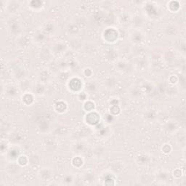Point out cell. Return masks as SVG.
<instances>
[{
    "instance_id": "29",
    "label": "cell",
    "mask_w": 186,
    "mask_h": 186,
    "mask_svg": "<svg viewBox=\"0 0 186 186\" xmlns=\"http://www.w3.org/2000/svg\"><path fill=\"white\" fill-rule=\"evenodd\" d=\"M71 164H72V165L76 168L81 167L84 164L83 158H81V156H74L72 159Z\"/></svg>"
},
{
    "instance_id": "24",
    "label": "cell",
    "mask_w": 186,
    "mask_h": 186,
    "mask_svg": "<svg viewBox=\"0 0 186 186\" xmlns=\"http://www.w3.org/2000/svg\"><path fill=\"white\" fill-rule=\"evenodd\" d=\"M83 109L86 113L92 112L95 110V103L92 102V101L86 100L84 103Z\"/></svg>"
},
{
    "instance_id": "35",
    "label": "cell",
    "mask_w": 186,
    "mask_h": 186,
    "mask_svg": "<svg viewBox=\"0 0 186 186\" xmlns=\"http://www.w3.org/2000/svg\"><path fill=\"white\" fill-rule=\"evenodd\" d=\"M75 181V177L72 174H68L65 175L63 178V182L66 185H72L73 182Z\"/></svg>"
},
{
    "instance_id": "10",
    "label": "cell",
    "mask_w": 186,
    "mask_h": 186,
    "mask_svg": "<svg viewBox=\"0 0 186 186\" xmlns=\"http://www.w3.org/2000/svg\"><path fill=\"white\" fill-rule=\"evenodd\" d=\"M130 40L135 44H140L143 41V34L140 30L136 29L130 34Z\"/></svg>"
},
{
    "instance_id": "11",
    "label": "cell",
    "mask_w": 186,
    "mask_h": 186,
    "mask_svg": "<svg viewBox=\"0 0 186 186\" xmlns=\"http://www.w3.org/2000/svg\"><path fill=\"white\" fill-rule=\"evenodd\" d=\"M21 101L26 105H31L34 102V94L32 92H25L23 93Z\"/></svg>"
},
{
    "instance_id": "44",
    "label": "cell",
    "mask_w": 186,
    "mask_h": 186,
    "mask_svg": "<svg viewBox=\"0 0 186 186\" xmlns=\"http://www.w3.org/2000/svg\"><path fill=\"white\" fill-rule=\"evenodd\" d=\"M116 66H117V68L119 69V71H126L125 69L127 67V63H125L124 61H119L117 63V65H116Z\"/></svg>"
},
{
    "instance_id": "38",
    "label": "cell",
    "mask_w": 186,
    "mask_h": 186,
    "mask_svg": "<svg viewBox=\"0 0 186 186\" xmlns=\"http://www.w3.org/2000/svg\"><path fill=\"white\" fill-rule=\"evenodd\" d=\"M110 114L114 116H118L121 112V109L119 105H112L110 107Z\"/></svg>"
},
{
    "instance_id": "8",
    "label": "cell",
    "mask_w": 186,
    "mask_h": 186,
    "mask_svg": "<svg viewBox=\"0 0 186 186\" xmlns=\"http://www.w3.org/2000/svg\"><path fill=\"white\" fill-rule=\"evenodd\" d=\"M95 179V174L92 170H86L83 172L81 176V180L84 184H91Z\"/></svg>"
},
{
    "instance_id": "33",
    "label": "cell",
    "mask_w": 186,
    "mask_h": 186,
    "mask_svg": "<svg viewBox=\"0 0 186 186\" xmlns=\"http://www.w3.org/2000/svg\"><path fill=\"white\" fill-rule=\"evenodd\" d=\"M168 9L170 10L172 12H176L179 10V2H174V1H172V2H170L168 3Z\"/></svg>"
},
{
    "instance_id": "37",
    "label": "cell",
    "mask_w": 186,
    "mask_h": 186,
    "mask_svg": "<svg viewBox=\"0 0 186 186\" xmlns=\"http://www.w3.org/2000/svg\"><path fill=\"white\" fill-rule=\"evenodd\" d=\"M110 174H108V175H105L104 177H103L104 185H115V180H114L113 176Z\"/></svg>"
},
{
    "instance_id": "17",
    "label": "cell",
    "mask_w": 186,
    "mask_h": 186,
    "mask_svg": "<svg viewBox=\"0 0 186 186\" xmlns=\"http://www.w3.org/2000/svg\"><path fill=\"white\" fill-rule=\"evenodd\" d=\"M149 161H150V158L148 155L145 154V153H141L136 157V162L140 166L147 165L149 164Z\"/></svg>"
},
{
    "instance_id": "36",
    "label": "cell",
    "mask_w": 186,
    "mask_h": 186,
    "mask_svg": "<svg viewBox=\"0 0 186 186\" xmlns=\"http://www.w3.org/2000/svg\"><path fill=\"white\" fill-rule=\"evenodd\" d=\"M45 146L47 147L48 150L53 151L55 150L54 148H57V144H56L54 139H47L46 143H45Z\"/></svg>"
},
{
    "instance_id": "13",
    "label": "cell",
    "mask_w": 186,
    "mask_h": 186,
    "mask_svg": "<svg viewBox=\"0 0 186 186\" xmlns=\"http://www.w3.org/2000/svg\"><path fill=\"white\" fill-rule=\"evenodd\" d=\"M30 44V40L27 36L26 35H20L18 36L16 40V44L18 47L21 48H24L26 47Z\"/></svg>"
},
{
    "instance_id": "31",
    "label": "cell",
    "mask_w": 186,
    "mask_h": 186,
    "mask_svg": "<svg viewBox=\"0 0 186 186\" xmlns=\"http://www.w3.org/2000/svg\"><path fill=\"white\" fill-rule=\"evenodd\" d=\"M105 58H106V59L111 60V61L115 60L116 59V58L118 57V55H117V53H116V51H115L113 49H109L108 50L105 51Z\"/></svg>"
},
{
    "instance_id": "9",
    "label": "cell",
    "mask_w": 186,
    "mask_h": 186,
    "mask_svg": "<svg viewBox=\"0 0 186 186\" xmlns=\"http://www.w3.org/2000/svg\"><path fill=\"white\" fill-rule=\"evenodd\" d=\"M20 149L18 148V147L15 146L12 148H10L9 151H7V156L8 159H10V161H17L18 157L20 156Z\"/></svg>"
},
{
    "instance_id": "40",
    "label": "cell",
    "mask_w": 186,
    "mask_h": 186,
    "mask_svg": "<svg viewBox=\"0 0 186 186\" xmlns=\"http://www.w3.org/2000/svg\"><path fill=\"white\" fill-rule=\"evenodd\" d=\"M94 154L95 155L96 157L100 158L105 154V148L103 146H98L95 148L94 150Z\"/></svg>"
},
{
    "instance_id": "47",
    "label": "cell",
    "mask_w": 186,
    "mask_h": 186,
    "mask_svg": "<svg viewBox=\"0 0 186 186\" xmlns=\"http://www.w3.org/2000/svg\"><path fill=\"white\" fill-rule=\"evenodd\" d=\"M83 73H84V77L89 78V77H92V75L93 74V71H92V69L90 68H86L84 69Z\"/></svg>"
},
{
    "instance_id": "49",
    "label": "cell",
    "mask_w": 186,
    "mask_h": 186,
    "mask_svg": "<svg viewBox=\"0 0 186 186\" xmlns=\"http://www.w3.org/2000/svg\"><path fill=\"white\" fill-rule=\"evenodd\" d=\"M11 139H12V141L14 143L17 144L18 142H20L18 140H21V135H19V133H16V135H12V137H11Z\"/></svg>"
},
{
    "instance_id": "46",
    "label": "cell",
    "mask_w": 186,
    "mask_h": 186,
    "mask_svg": "<svg viewBox=\"0 0 186 186\" xmlns=\"http://www.w3.org/2000/svg\"><path fill=\"white\" fill-rule=\"evenodd\" d=\"M74 150L77 151V152H81V151L84 150V148H85V146H84L83 142H77V144L74 145Z\"/></svg>"
},
{
    "instance_id": "41",
    "label": "cell",
    "mask_w": 186,
    "mask_h": 186,
    "mask_svg": "<svg viewBox=\"0 0 186 186\" xmlns=\"http://www.w3.org/2000/svg\"><path fill=\"white\" fill-rule=\"evenodd\" d=\"M143 24V21L140 16H136L133 19V25L137 28V29H139L140 27H141Z\"/></svg>"
},
{
    "instance_id": "5",
    "label": "cell",
    "mask_w": 186,
    "mask_h": 186,
    "mask_svg": "<svg viewBox=\"0 0 186 186\" xmlns=\"http://www.w3.org/2000/svg\"><path fill=\"white\" fill-rule=\"evenodd\" d=\"M8 23V28H9V31H10V33L12 35L15 36H19L21 35V27L20 23H19L18 21H15V20H11Z\"/></svg>"
},
{
    "instance_id": "48",
    "label": "cell",
    "mask_w": 186,
    "mask_h": 186,
    "mask_svg": "<svg viewBox=\"0 0 186 186\" xmlns=\"http://www.w3.org/2000/svg\"><path fill=\"white\" fill-rule=\"evenodd\" d=\"M182 174H183V173H182V171L179 169H177V170H174V172H173V176L177 179L180 178L182 177Z\"/></svg>"
},
{
    "instance_id": "1",
    "label": "cell",
    "mask_w": 186,
    "mask_h": 186,
    "mask_svg": "<svg viewBox=\"0 0 186 186\" xmlns=\"http://www.w3.org/2000/svg\"><path fill=\"white\" fill-rule=\"evenodd\" d=\"M68 87L73 92L79 93L81 92L83 88L82 80L78 77L70 78V79L68 81Z\"/></svg>"
},
{
    "instance_id": "50",
    "label": "cell",
    "mask_w": 186,
    "mask_h": 186,
    "mask_svg": "<svg viewBox=\"0 0 186 186\" xmlns=\"http://www.w3.org/2000/svg\"><path fill=\"white\" fill-rule=\"evenodd\" d=\"M169 81H170V82L172 84H175L177 83V81H178V78L176 77V75H172L170 77Z\"/></svg>"
},
{
    "instance_id": "6",
    "label": "cell",
    "mask_w": 186,
    "mask_h": 186,
    "mask_svg": "<svg viewBox=\"0 0 186 186\" xmlns=\"http://www.w3.org/2000/svg\"><path fill=\"white\" fill-rule=\"evenodd\" d=\"M21 7V4L20 2L12 1L8 2L7 5H6L5 10H7V12L10 14H16L18 12Z\"/></svg>"
},
{
    "instance_id": "15",
    "label": "cell",
    "mask_w": 186,
    "mask_h": 186,
    "mask_svg": "<svg viewBox=\"0 0 186 186\" xmlns=\"http://www.w3.org/2000/svg\"><path fill=\"white\" fill-rule=\"evenodd\" d=\"M143 119L145 121L148 122H153L156 119H157V113L153 109L146 110L143 113Z\"/></svg>"
},
{
    "instance_id": "18",
    "label": "cell",
    "mask_w": 186,
    "mask_h": 186,
    "mask_svg": "<svg viewBox=\"0 0 186 186\" xmlns=\"http://www.w3.org/2000/svg\"><path fill=\"white\" fill-rule=\"evenodd\" d=\"M5 93L6 95L9 97V98H16V96H18V87L15 86H7V89L5 90Z\"/></svg>"
},
{
    "instance_id": "12",
    "label": "cell",
    "mask_w": 186,
    "mask_h": 186,
    "mask_svg": "<svg viewBox=\"0 0 186 186\" xmlns=\"http://www.w3.org/2000/svg\"><path fill=\"white\" fill-rule=\"evenodd\" d=\"M18 88L23 92V93L28 92L31 88H32L31 82L30 80L26 79H23L19 81Z\"/></svg>"
},
{
    "instance_id": "32",
    "label": "cell",
    "mask_w": 186,
    "mask_h": 186,
    "mask_svg": "<svg viewBox=\"0 0 186 186\" xmlns=\"http://www.w3.org/2000/svg\"><path fill=\"white\" fill-rule=\"evenodd\" d=\"M49 78H50V73L48 71H42L40 73V76H39V79L41 83L44 84L45 82H47L49 81Z\"/></svg>"
},
{
    "instance_id": "34",
    "label": "cell",
    "mask_w": 186,
    "mask_h": 186,
    "mask_svg": "<svg viewBox=\"0 0 186 186\" xmlns=\"http://www.w3.org/2000/svg\"><path fill=\"white\" fill-rule=\"evenodd\" d=\"M17 162L21 166H27L28 164H29V156H26L25 155H21L20 156L18 157V159H17Z\"/></svg>"
},
{
    "instance_id": "19",
    "label": "cell",
    "mask_w": 186,
    "mask_h": 186,
    "mask_svg": "<svg viewBox=\"0 0 186 186\" xmlns=\"http://www.w3.org/2000/svg\"><path fill=\"white\" fill-rule=\"evenodd\" d=\"M177 128H178V126H177L176 122L168 120L167 122L165 123V129L168 133H175V132L177 131Z\"/></svg>"
},
{
    "instance_id": "21",
    "label": "cell",
    "mask_w": 186,
    "mask_h": 186,
    "mask_svg": "<svg viewBox=\"0 0 186 186\" xmlns=\"http://www.w3.org/2000/svg\"><path fill=\"white\" fill-rule=\"evenodd\" d=\"M66 49V45L63 44V43H56V44L53 47V53L56 55L62 53L63 52L65 51V49Z\"/></svg>"
},
{
    "instance_id": "45",
    "label": "cell",
    "mask_w": 186,
    "mask_h": 186,
    "mask_svg": "<svg viewBox=\"0 0 186 186\" xmlns=\"http://www.w3.org/2000/svg\"><path fill=\"white\" fill-rule=\"evenodd\" d=\"M78 99L80 101H86L87 100V93L86 92H80L78 93Z\"/></svg>"
},
{
    "instance_id": "2",
    "label": "cell",
    "mask_w": 186,
    "mask_h": 186,
    "mask_svg": "<svg viewBox=\"0 0 186 186\" xmlns=\"http://www.w3.org/2000/svg\"><path fill=\"white\" fill-rule=\"evenodd\" d=\"M84 122L90 126H97L100 122V114L97 113L95 111L87 113L84 117Z\"/></svg>"
},
{
    "instance_id": "14",
    "label": "cell",
    "mask_w": 186,
    "mask_h": 186,
    "mask_svg": "<svg viewBox=\"0 0 186 186\" xmlns=\"http://www.w3.org/2000/svg\"><path fill=\"white\" fill-rule=\"evenodd\" d=\"M69 47H71V49L73 51H78L80 49L82 48L83 47V44H82L81 40L80 39L78 38H73L72 40H71L69 42Z\"/></svg>"
},
{
    "instance_id": "16",
    "label": "cell",
    "mask_w": 186,
    "mask_h": 186,
    "mask_svg": "<svg viewBox=\"0 0 186 186\" xmlns=\"http://www.w3.org/2000/svg\"><path fill=\"white\" fill-rule=\"evenodd\" d=\"M55 110L58 114H63L68 110V105L63 100L58 101L55 104Z\"/></svg>"
},
{
    "instance_id": "30",
    "label": "cell",
    "mask_w": 186,
    "mask_h": 186,
    "mask_svg": "<svg viewBox=\"0 0 186 186\" xmlns=\"http://www.w3.org/2000/svg\"><path fill=\"white\" fill-rule=\"evenodd\" d=\"M85 90L90 94H95L98 91V86L95 82H89L86 84Z\"/></svg>"
},
{
    "instance_id": "20",
    "label": "cell",
    "mask_w": 186,
    "mask_h": 186,
    "mask_svg": "<svg viewBox=\"0 0 186 186\" xmlns=\"http://www.w3.org/2000/svg\"><path fill=\"white\" fill-rule=\"evenodd\" d=\"M33 91L34 94L37 95H42L43 94H44L46 88H45L44 84L40 82V83L36 84L35 86L33 87Z\"/></svg>"
},
{
    "instance_id": "25",
    "label": "cell",
    "mask_w": 186,
    "mask_h": 186,
    "mask_svg": "<svg viewBox=\"0 0 186 186\" xmlns=\"http://www.w3.org/2000/svg\"><path fill=\"white\" fill-rule=\"evenodd\" d=\"M170 172H168L167 171H165V170L160 171V172L158 173V174L156 175V179H159V181H161V182L168 181V179H170Z\"/></svg>"
},
{
    "instance_id": "3",
    "label": "cell",
    "mask_w": 186,
    "mask_h": 186,
    "mask_svg": "<svg viewBox=\"0 0 186 186\" xmlns=\"http://www.w3.org/2000/svg\"><path fill=\"white\" fill-rule=\"evenodd\" d=\"M103 36L105 42L109 43H114L118 40L119 33L114 28H109L103 32Z\"/></svg>"
},
{
    "instance_id": "27",
    "label": "cell",
    "mask_w": 186,
    "mask_h": 186,
    "mask_svg": "<svg viewBox=\"0 0 186 186\" xmlns=\"http://www.w3.org/2000/svg\"><path fill=\"white\" fill-rule=\"evenodd\" d=\"M29 164H31V166H36L40 164L41 159L40 156L36 153H32L29 156Z\"/></svg>"
},
{
    "instance_id": "26",
    "label": "cell",
    "mask_w": 186,
    "mask_h": 186,
    "mask_svg": "<svg viewBox=\"0 0 186 186\" xmlns=\"http://www.w3.org/2000/svg\"><path fill=\"white\" fill-rule=\"evenodd\" d=\"M104 84L108 89H111L112 90V89L115 88L116 84H117V81H116V79L113 77H109L105 80Z\"/></svg>"
},
{
    "instance_id": "4",
    "label": "cell",
    "mask_w": 186,
    "mask_h": 186,
    "mask_svg": "<svg viewBox=\"0 0 186 186\" xmlns=\"http://www.w3.org/2000/svg\"><path fill=\"white\" fill-rule=\"evenodd\" d=\"M21 166L18 164V162L10 161L5 166V171L11 176H16L21 172Z\"/></svg>"
},
{
    "instance_id": "22",
    "label": "cell",
    "mask_w": 186,
    "mask_h": 186,
    "mask_svg": "<svg viewBox=\"0 0 186 186\" xmlns=\"http://www.w3.org/2000/svg\"><path fill=\"white\" fill-rule=\"evenodd\" d=\"M111 170L114 174H117L121 173V172L123 170V166L121 162L116 161L113 162L111 165Z\"/></svg>"
},
{
    "instance_id": "28",
    "label": "cell",
    "mask_w": 186,
    "mask_h": 186,
    "mask_svg": "<svg viewBox=\"0 0 186 186\" xmlns=\"http://www.w3.org/2000/svg\"><path fill=\"white\" fill-rule=\"evenodd\" d=\"M154 180V178L148 174H143L140 176V181L142 183V185H150Z\"/></svg>"
},
{
    "instance_id": "23",
    "label": "cell",
    "mask_w": 186,
    "mask_h": 186,
    "mask_svg": "<svg viewBox=\"0 0 186 186\" xmlns=\"http://www.w3.org/2000/svg\"><path fill=\"white\" fill-rule=\"evenodd\" d=\"M129 94L132 98L137 99L141 96L142 92L139 87H137V86H133V87H132L130 90H129Z\"/></svg>"
},
{
    "instance_id": "42",
    "label": "cell",
    "mask_w": 186,
    "mask_h": 186,
    "mask_svg": "<svg viewBox=\"0 0 186 186\" xmlns=\"http://www.w3.org/2000/svg\"><path fill=\"white\" fill-rule=\"evenodd\" d=\"M172 150V146H171L170 144H168V143L164 144V146H162V148H161L162 152L165 153V154H169V153H170Z\"/></svg>"
},
{
    "instance_id": "43",
    "label": "cell",
    "mask_w": 186,
    "mask_h": 186,
    "mask_svg": "<svg viewBox=\"0 0 186 186\" xmlns=\"http://www.w3.org/2000/svg\"><path fill=\"white\" fill-rule=\"evenodd\" d=\"M68 31L69 34H71V35H75V34H77L78 32H79V29H78L77 26L71 25L70 26L68 27Z\"/></svg>"
},
{
    "instance_id": "7",
    "label": "cell",
    "mask_w": 186,
    "mask_h": 186,
    "mask_svg": "<svg viewBox=\"0 0 186 186\" xmlns=\"http://www.w3.org/2000/svg\"><path fill=\"white\" fill-rule=\"evenodd\" d=\"M38 176L42 181L49 180L53 177V171L50 168L43 167L39 171Z\"/></svg>"
},
{
    "instance_id": "39",
    "label": "cell",
    "mask_w": 186,
    "mask_h": 186,
    "mask_svg": "<svg viewBox=\"0 0 186 186\" xmlns=\"http://www.w3.org/2000/svg\"><path fill=\"white\" fill-rule=\"evenodd\" d=\"M36 4H37V1L31 2H30V7L33 10H38L42 9V8L44 7V2H43L40 1L39 2L38 5H36Z\"/></svg>"
}]
</instances>
